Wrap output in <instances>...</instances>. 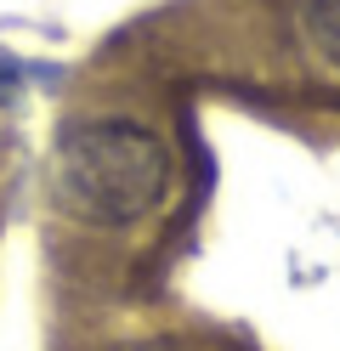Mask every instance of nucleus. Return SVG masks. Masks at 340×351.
Instances as JSON below:
<instances>
[{
  "mask_svg": "<svg viewBox=\"0 0 340 351\" xmlns=\"http://www.w3.org/2000/svg\"><path fill=\"white\" fill-rule=\"evenodd\" d=\"M170 193V153L136 119H85L57 142V199L97 227H131Z\"/></svg>",
  "mask_w": 340,
  "mask_h": 351,
  "instance_id": "obj_1",
  "label": "nucleus"
},
{
  "mask_svg": "<svg viewBox=\"0 0 340 351\" xmlns=\"http://www.w3.org/2000/svg\"><path fill=\"white\" fill-rule=\"evenodd\" d=\"M295 23H301V40L340 69V0H295Z\"/></svg>",
  "mask_w": 340,
  "mask_h": 351,
  "instance_id": "obj_2",
  "label": "nucleus"
},
{
  "mask_svg": "<svg viewBox=\"0 0 340 351\" xmlns=\"http://www.w3.org/2000/svg\"><path fill=\"white\" fill-rule=\"evenodd\" d=\"M148 351H193V346H148Z\"/></svg>",
  "mask_w": 340,
  "mask_h": 351,
  "instance_id": "obj_3",
  "label": "nucleus"
}]
</instances>
